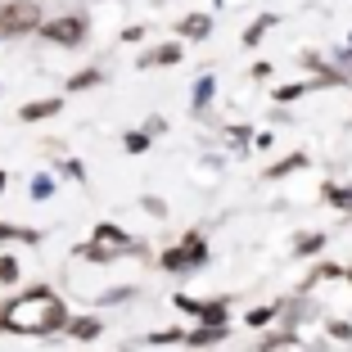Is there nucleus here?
<instances>
[{
  "label": "nucleus",
  "instance_id": "nucleus-1",
  "mask_svg": "<svg viewBox=\"0 0 352 352\" xmlns=\"http://www.w3.org/2000/svg\"><path fill=\"white\" fill-rule=\"evenodd\" d=\"M59 325H68V307L50 289H32L0 311V330H14V334H50Z\"/></svg>",
  "mask_w": 352,
  "mask_h": 352
},
{
  "label": "nucleus",
  "instance_id": "nucleus-2",
  "mask_svg": "<svg viewBox=\"0 0 352 352\" xmlns=\"http://www.w3.org/2000/svg\"><path fill=\"white\" fill-rule=\"evenodd\" d=\"M36 28H41L36 0H10L0 10V36H19V32H36Z\"/></svg>",
  "mask_w": 352,
  "mask_h": 352
},
{
  "label": "nucleus",
  "instance_id": "nucleus-3",
  "mask_svg": "<svg viewBox=\"0 0 352 352\" xmlns=\"http://www.w3.org/2000/svg\"><path fill=\"white\" fill-rule=\"evenodd\" d=\"M208 258V244L199 235H186V244L172 253H163V271H199V262Z\"/></svg>",
  "mask_w": 352,
  "mask_h": 352
},
{
  "label": "nucleus",
  "instance_id": "nucleus-4",
  "mask_svg": "<svg viewBox=\"0 0 352 352\" xmlns=\"http://www.w3.org/2000/svg\"><path fill=\"white\" fill-rule=\"evenodd\" d=\"M122 249H131L126 235L104 221V226H95V244H86V258H113V253H122Z\"/></svg>",
  "mask_w": 352,
  "mask_h": 352
},
{
  "label": "nucleus",
  "instance_id": "nucleus-5",
  "mask_svg": "<svg viewBox=\"0 0 352 352\" xmlns=\"http://www.w3.org/2000/svg\"><path fill=\"white\" fill-rule=\"evenodd\" d=\"M41 36H50V41L59 45H77L86 36V19H54V23H41Z\"/></svg>",
  "mask_w": 352,
  "mask_h": 352
},
{
  "label": "nucleus",
  "instance_id": "nucleus-6",
  "mask_svg": "<svg viewBox=\"0 0 352 352\" xmlns=\"http://www.w3.org/2000/svg\"><path fill=\"white\" fill-rule=\"evenodd\" d=\"M59 113V100H36V104H23L19 118L23 122H41V118H54Z\"/></svg>",
  "mask_w": 352,
  "mask_h": 352
},
{
  "label": "nucleus",
  "instance_id": "nucleus-7",
  "mask_svg": "<svg viewBox=\"0 0 352 352\" xmlns=\"http://www.w3.org/2000/svg\"><path fill=\"white\" fill-rule=\"evenodd\" d=\"M221 334H226V325H199V330L190 334V343H195V348H208V343H217Z\"/></svg>",
  "mask_w": 352,
  "mask_h": 352
},
{
  "label": "nucleus",
  "instance_id": "nucleus-8",
  "mask_svg": "<svg viewBox=\"0 0 352 352\" xmlns=\"http://www.w3.org/2000/svg\"><path fill=\"white\" fill-rule=\"evenodd\" d=\"M68 330H73L77 339H95V334H100V321H95V316H86V321H68Z\"/></svg>",
  "mask_w": 352,
  "mask_h": 352
},
{
  "label": "nucleus",
  "instance_id": "nucleus-9",
  "mask_svg": "<svg viewBox=\"0 0 352 352\" xmlns=\"http://www.w3.org/2000/svg\"><path fill=\"white\" fill-rule=\"evenodd\" d=\"M0 239H28V244H36V230H28V226H0Z\"/></svg>",
  "mask_w": 352,
  "mask_h": 352
},
{
  "label": "nucleus",
  "instance_id": "nucleus-10",
  "mask_svg": "<svg viewBox=\"0 0 352 352\" xmlns=\"http://www.w3.org/2000/svg\"><path fill=\"white\" fill-rule=\"evenodd\" d=\"M176 59H181V45H163V50H154L145 63H176Z\"/></svg>",
  "mask_w": 352,
  "mask_h": 352
},
{
  "label": "nucleus",
  "instance_id": "nucleus-11",
  "mask_svg": "<svg viewBox=\"0 0 352 352\" xmlns=\"http://www.w3.org/2000/svg\"><path fill=\"white\" fill-rule=\"evenodd\" d=\"M302 163H307V154H289L285 163H276V167H271L267 176H285V172H294V167H302Z\"/></svg>",
  "mask_w": 352,
  "mask_h": 352
},
{
  "label": "nucleus",
  "instance_id": "nucleus-12",
  "mask_svg": "<svg viewBox=\"0 0 352 352\" xmlns=\"http://www.w3.org/2000/svg\"><path fill=\"white\" fill-rule=\"evenodd\" d=\"M325 199L334 208H352V190H339V186H325Z\"/></svg>",
  "mask_w": 352,
  "mask_h": 352
},
{
  "label": "nucleus",
  "instance_id": "nucleus-13",
  "mask_svg": "<svg viewBox=\"0 0 352 352\" xmlns=\"http://www.w3.org/2000/svg\"><path fill=\"white\" fill-rule=\"evenodd\" d=\"M208 100H212V77H204V82L195 86V109H204Z\"/></svg>",
  "mask_w": 352,
  "mask_h": 352
},
{
  "label": "nucleus",
  "instance_id": "nucleus-14",
  "mask_svg": "<svg viewBox=\"0 0 352 352\" xmlns=\"http://www.w3.org/2000/svg\"><path fill=\"white\" fill-rule=\"evenodd\" d=\"M95 82H100V73L91 68V73H77L73 82H68V91H86V86H95Z\"/></svg>",
  "mask_w": 352,
  "mask_h": 352
},
{
  "label": "nucleus",
  "instance_id": "nucleus-15",
  "mask_svg": "<svg viewBox=\"0 0 352 352\" xmlns=\"http://www.w3.org/2000/svg\"><path fill=\"white\" fill-rule=\"evenodd\" d=\"M50 190H54V181H50V176H36V181H32V199H45Z\"/></svg>",
  "mask_w": 352,
  "mask_h": 352
},
{
  "label": "nucleus",
  "instance_id": "nucleus-16",
  "mask_svg": "<svg viewBox=\"0 0 352 352\" xmlns=\"http://www.w3.org/2000/svg\"><path fill=\"white\" fill-rule=\"evenodd\" d=\"M0 280H5V285L19 280V262H14V258H0Z\"/></svg>",
  "mask_w": 352,
  "mask_h": 352
},
{
  "label": "nucleus",
  "instance_id": "nucleus-17",
  "mask_svg": "<svg viewBox=\"0 0 352 352\" xmlns=\"http://www.w3.org/2000/svg\"><path fill=\"white\" fill-rule=\"evenodd\" d=\"M145 145H149V135H145V131H131V135H126V149H131V154H140Z\"/></svg>",
  "mask_w": 352,
  "mask_h": 352
},
{
  "label": "nucleus",
  "instance_id": "nucleus-18",
  "mask_svg": "<svg viewBox=\"0 0 352 352\" xmlns=\"http://www.w3.org/2000/svg\"><path fill=\"white\" fill-rule=\"evenodd\" d=\"M271 316H276V307H258V311H249V325H267Z\"/></svg>",
  "mask_w": 352,
  "mask_h": 352
},
{
  "label": "nucleus",
  "instance_id": "nucleus-19",
  "mask_svg": "<svg viewBox=\"0 0 352 352\" xmlns=\"http://www.w3.org/2000/svg\"><path fill=\"white\" fill-rule=\"evenodd\" d=\"M321 244H325L321 235H307V239H298V253H316V249H321Z\"/></svg>",
  "mask_w": 352,
  "mask_h": 352
},
{
  "label": "nucleus",
  "instance_id": "nucleus-20",
  "mask_svg": "<svg viewBox=\"0 0 352 352\" xmlns=\"http://www.w3.org/2000/svg\"><path fill=\"white\" fill-rule=\"evenodd\" d=\"M186 32H190V36H208V19H190Z\"/></svg>",
  "mask_w": 352,
  "mask_h": 352
},
{
  "label": "nucleus",
  "instance_id": "nucleus-21",
  "mask_svg": "<svg viewBox=\"0 0 352 352\" xmlns=\"http://www.w3.org/2000/svg\"><path fill=\"white\" fill-rule=\"evenodd\" d=\"M0 195H5V172H0Z\"/></svg>",
  "mask_w": 352,
  "mask_h": 352
},
{
  "label": "nucleus",
  "instance_id": "nucleus-22",
  "mask_svg": "<svg viewBox=\"0 0 352 352\" xmlns=\"http://www.w3.org/2000/svg\"><path fill=\"white\" fill-rule=\"evenodd\" d=\"M343 276H348V280H352V271H343Z\"/></svg>",
  "mask_w": 352,
  "mask_h": 352
}]
</instances>
